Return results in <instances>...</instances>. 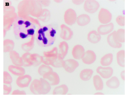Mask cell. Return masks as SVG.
<instances>
[{
    "label": "cell",
    "instance_id": "obj_30",
    "mask_svg": "<svg viewBox=\"0 0 125 97\" xmlns=\"http://www.w3.org/2000/svg\"><path fill=\"white\" fill-rule=\"evenodd\" d=\"M38 33L39 34H40L42 36V41L43 44L44 45H48L49 41L48 39L45 37V32L43 31L42 28H41L38 30Z\"/></svg>",
    "mask_w": 125,
    "mask_h": 97
},
{
    "label": "cell",
    "instance_id": "obj_12",
    "mask_svg": "<svg viewBox=\"0 0 125 97\" xmlns=\"http://www.w3.org/2000/svg\"><path fill=\"white\" fill-rule=\"evenodd\" d=\"M85 53V49L81 45H77L73 48L72 54L74 58L77 60H80L83 57Z\"/></svg>",
    "mask_w": 125,
    "mask_h": 97
},
{
    "label": "cell",
    "instance_id": "obj_24",
    "mask_svg": "<svg viewBox=\"0 0 125 97\" xmlns=\"http://www.w3.org/2000/svg\"><path fill=\"white\" fill-rule=\"evenodd\" d=\"M117 60L120 66L125 67V51L121 50L117 53Z\"/></svg>",
    "mask_w": 125,
    "mask_h": 97
},
{
    "label": "cell",
    "instance_id": "obj_1",
    "mask_svg": "<svg viewBox=\"0 0 125 97\" xmlns=\"http://www.w3.org/2000/svg\"><path fill=\"white\" fill-rule=\"evenodd\" d=\"M51 89V85L46 80L43 78L34 80L30 86V92L35 95L47 94Z\"/></svg>",
    "mask_w": 125,
    "mask_h": 97
},
{
    "label": "cell",
    "instance_id": "obj_39",
    "mask_svg": "<svg viewBox=\"0 0 125 97\" xmlns=\"http://www.w3.org/2000/svg\"><path fill=\"white\" fill-rule=\"evenodd\" d=\"M94 95H104L103 93H101V92H98L97 93H95L94 94Z\"/></svg>",
    "mask_w": 125,
    "mask_h": 97
},
{
    "label": "cell",
    "instance_id": "obj_22",
    "mask_svg": "<svg viewBox=\"0 0 125 97\" xmlns=\"http://www.w3.org/2000/svg\"><path fill=\"white\" fill-rule=\"evenodd\" d=\"M113 60V54L112 53H108L101 58L100 63L103 66H108L111 64Z\"/></svg>",
    "mask_w": 125,
    "mask_h": 97
},
{
    "label": "cell",
    "instance_id": "obj_20",
    "mask_svg": "<svg viewBox=\"0 0 125 97\" xmlns=\"http://www.w3.org/2000/svg\"><path fill=\"white\" fill-rule=\"evenodd\" d=\"M59 47L60 53L58 54V56L63 60L68 53L69 46L68 43L65 42H62L60 43Z\"/></svg>",
    "mask_w": 125,
    "mask_h": 97
},
{
    "label": "cell",
    "instance_id": "obj_38",
    "mask_svg": "<svg viewBox=\"0 0 125 97\" xmlns=\"http://www.w3.org/2000/svg\"><path fill=\"white\" fill-rule=\"evenodd\" d=\"M24 23V21H23L22 20H20L18 22V24H20V25H22L23 24V23Z\"/></svg>",
    "mask_w": 125,
    "mask_h": 97
},
{
    "label": "cell",
    "instance_id": "obj_11",
    "mask_svg": "<svg viewBox=\"0 0 125 97\" xmlns=\"http://www.w3.org/2000/svg\"><path fill=\"white\" fill-rule=\"evenodd\" d=\"M61 32L60 36L65 40H69L72 39L73 32L71 29L67 26L62 24L61 26Z\"/></svg>",
    "mask_w": 125,
    "mask_h": 97
},
{
    "label": "cell",
    "instance_id": "obj_26",
    "mask_svg": "<svg viewBox=\"0 0 125 97\" xmlns=\"http://www.w3.org/2000/svg\"><path fill=\"white\" fill-rule=\"evenodd\" d=\"M116 38L119 43H124L125 41V30L120 29L116 32Z\"/></svg>",
    "mask_w": 125,
    "mask_h": 97
},
{
    "label": "cell",
    "instance_id": "obj_27",
    "mask_svg": "<svg viewBox=\"0 0 125 97\" xmlns=\"http://www.w3.org/2000/svg\"><path fill=\"white\" fill-rule=\"evenodd\" d=\"M13 42L10 40H7L4 41V51L9 52L11 51L13 47Z\"/></svg>",
    "mask_w": 125,
    "mask_h": 97
},
{
    "label": "cell",
    "instance_id": "obj_2",
    "mask_svg": "<svg viewBox=\"0 0 125 97\" xmlns=\"http://www.w3.org/2000/svg\"><path fill=\"white\" fill-rule=\"evenodd\" d=\"M98 18L101 23L108 24L111 21L112 15L108 10L102 8L99 12Z\"/></svg>",
    "mask_w": 125,
    "mask_h": 97
},
{
    "label": "cell",
    "instance_id": "obj_16",
    "mask_svg": "<svg viewBox=\"0 0 125 97\" xmlns=\"http://www.w3.org/2000/svg\"><path fill=\"white\" fill-rule=\"evenodd\" d=\"M69 88L68 86L65 84H62L55 87L52 92L54 95H65L68 93Z\"/></svg>",
    "mask_w": 125,
    "mask_h": 97
},
{
    "label": "cell",
    "instance_id": "obj_19",
    "mask_svg": "<svg viewBox=\"0 0 125 97\" xmlns=\"http://www.w3.org/2000/svg\"><path fill=\"white\" fill-rule=\"evenodd\" d=\"M106 86L111 89L117 88L120 85L119 80L116 76L112 77L106 82Z\"/></svg>",
    "mask_w": 125,
    "mask_h": 97
},
{
    "label": "cell",
    "instance_id": "obj_35",
    "mask_svg": "<svg viewBox=\"0 0 125 97\" xmlns=\"http://www.w3.org/2000/svg\"><path fill=\"white\" fill-rule=\"evenodd\" d=\"M20 35L21 38H22V39H24V38H26L28 36V35L26 34H24L23 32H21L20 33Z\"/></svg>",
    "mask_w": 125,
    "mask_h": 97
},
{
    "label": "cell",
    "instance_id": "obj_4",
    "mask_svg": "<svg viewBox=\"0 0 125 97\" xmlns=\"http://www.w3.org/2000/svg\"><path fill=\"white\" fill-rule=\"evenodd\" d=\"M99 7V4L96 1L87 0L85 1L83 7L86 11L93 14L97 11Z\"/></svg>",
    "mask_w": 125,
    "mask_h": 97
},
{
    "label": "cell",
    "instance_id": "obj_8",
    "mask_svg": "<svg viewBox=\"0 0 125 97\" xmlns=\"http://www.w3.org/2000/svg\"><path fill=\"white\" fill-rule=\"evenodd\" d=\"M43 79H46L51 86L58 85L60 82V78L57 73L54 72H49L43 75Z\"/></svg>",
    "mask_w": 125,
    "mask_h": 97
},
{
    "label": "cell",
    "instance_id": "obj_3",
    "mask_svg": "<svg viewBox=\"0 0 125 97\" xmlns=\"http://www.w3.org/2000/svg\"><path fill=\"white\" fill-rule=\"evenodd\" d=\"M79 63L74 59H71L64 61L63 62L62 67L67 72L73 73L79 66Z\"/></svg>",
    "mask_w": 125,
    "mask_h": 97
},
{
    "label": "cell",
    "instance_id": "obj_25",
    "mask_svg": "<svg viewBox=\"0 0 125 97\" xmlns=\"http://www.w3.org/2000/svg\"><path fill=\"white\" fill-rule=\"evenodd\" d=\"M53 71L52 69L50 66L45 65H42L39 67L38 72L40 75L43 76L47 73Z\"/></svg>",
    "mask_w": 125,
    "mask_h": 97
},
{
    "label": "cell",
    "instance_id": "obj_9",
    "mask_svg": "<svg viewBox=\"0 0 125 97\" xmlns=\"http://www.w3.org/2000/svg\"><path fill=\"white\" fill-rule=\"evenodd\" d=\"M96 72L103 78L107 79L112 76L114 71L111 67H103L100 66L97 68Z\"/></svg>",
    "mask_w": 125,
    "mask_h": 97
},
{
    "label": "cell",
    "instance_id": "obj_18",
    "mask_svg": "<svg viewBox=\"0 0 125 97\" xmlns=\"http://www.w3.org/2000/svg\"><path fill=\"white\" fill-rule=\"evenodd\" d=\"M91 21V18L88 15L83 14L78 17L77 22L79 26H84L87 25Z\"/></svg>",
    "mask_w": 125,
    "mask_h": 97
},
{
    "label": "cell",
    "instance_id": "obj_28",
    "mask_svg": "<svg viewBox=\"0 0 125 97\" xmlns=\"http://www.w3.org/2000/svg\"><path fill=\"white\" fill-rule=\"evenodd\" d=\"M12 82L11 76L8 72L4 71L3 72V83L6 85H11Z\"/></svg>",
    "mask_w": 125,
    "mask_h": 97
},
{
    "label": "cell",
    "instance_id": "obj_31",
    "mask_svg": "<svg viewBox=\"0 0 125 97\" xmlns=\"http://www.w3.org/2000/svg\"><path fill=\"white\" fill-rule=\"evenodd\" d=\"M125 17L122 15H119L116 19V21L119 26H123L125 25Z\"/></svg>",
    "mask_w": 125,
    "mask_h": 97
},
{
    "label": "cell",
    "instance_id": "obj_23",
    "mask_svg": "<svg viewBox=\"0 0 125 97\" xmlns=\"http://www.w3.org/2000/svg\"><path fill=\"white\" fill-rule=\"evenodd\" d=\"M10 58L13 64L18 66L22 65V59L20 58V57L16 52L14 51H12L10 52Z\"/></svg>",
    "mask_w": 125,
    "mask_h": 97
},
{
    "label": "cell",
    "instance_id": "obj_14",
    "mask_svg": "<svg viewBox=\"0 0 125 97\" xmlns=\"http://www.w3.org/2000/svg\"><path fill=\"white\" fill-rule=\"evenodd\" d=\"M88 40L90 43H97L100 41L101 36L97 31L92 30L88 35Z\"/></svg>",
    "mask_w": 125,
    "mask_h": 97
},
{
    "label": "cell",
    "instance_id": "obj_6",
    "mask_svg": "<svg viewBox=\"0 0 125 97\" xmlns=\"http://www.w3.org/2000/svg\"><path fill=\"white\" fill-rule=\"evenodd\" d=\"M31 77L29 75H23L19 76L16 80V84L21 88H25L29 86L31 81Z\"/></svg>",
    "mask_w": 125,
    "mask_h": 97
},
{
    "label": "cell",
    "instance_id": "obj_36",
    "mask_svg": "<svg viewBox=\"0 0 125 97\" xmlns=\"http://www.w3.org/2000/svg\"><path fill=\"white\" fill-rule=\"evenodd\" d=\"M120 75H121L122 79L124 80H125V71H123L122 72Z\"/></svg>",
    "mask_w": 125,
    "mask_h": 97
},
{
    "label": "cell",
    "instance_id": "obj_21",
    "mask_svg": "<svg viewBox=\"0 0 125 97\" xmlns=\"http://www.w3.org/2000/svg\"><path fill=\"white\" fill-rule=\"evenodd\" d=\"M94 86L97 91H101L104 88L103 80L99 75H96L93 77Z\"/></svg>",
    "mask_w": 125,
    "mask_h": 97
},
{
    "label": "cell",
    "instance_id": "obj_34",
    "mask_svg": "<svg viewBox=\"0 0 125 97\" xmlns=\"http://www.w3.org/2000/svg\"><path fill=\"white\" fill-rule=\"evenodd\" d=\"M73 2L75 4L79 5L83 2V0H73Z\"/></svg>",
    "mask_w": 125,
    "mask_h": 97
},
{
    "label": "cell",
    "instance_id": "obj_32",
    "mask_svg": "<svg viewBox=\"0 0 125 97\" xmlns=\"http://www.w3.org/2000/svg\"><path fill=\"white\" fill-rule=\"evenodd\" d=\"M12 95H26V93L23 90L16 89L14 90L11 93Z\"/></svg>",
    "mask_w": 125,
    "mask_h": 97
},
{
    "label": "cell",
    "instance_id": "obj_7",
    "mask_svg": "<svg viewBox=\"0 0 125 97\" xmlns=\"http://www.w3.org/2000/svg\"><path fill=\"white\" fill-rule=\"evenodd\" d=\"M81 59L85 64L91 65L95 62L96 59V55L92 50H87L85 52Z\"/></svg>",
    "mask_w": 125,
    "mask_h": 97
},
{
    "label": "cell",
    "instance_id": "obj_15",
    "mask_svg": "<svg viewBox=\"0 0 125 97\" xmlns=\"http://www.w3.org/2000/svg\"><path fill=\"white\" fill-rule=\"evenodd\" d=\"M8 69L12 74L17 76L23 75L25 73V69L20 66L11 65L9 66Z\"/></svg>",
    "mask_w": 125,
    "mask_h": 97
},
{
    "label": "cell",
    "instance_id": "obj_5",
    "mask_svg": "<svg viewBox=\"0 0 125 97\" xmlns=\"http://www.w3.org/2000/svg\"><path fill=\"white\" fill-rule=\"evenodd\" d=\"M77 14L72 9L67 10L64 15V20L66 24L72 25L75 23L77 20Z\"/></svg>",
    "mask_w": 125,
    "mask_h": 97
},
{
    "label": "cell",
    "instance_id": "obj_37",
    "mask_svg": "<svg viewBox=\"0 0 125 97\" xmlns=\"http://www.w3.org/2000/svg\"><path fill=\"white\" fill-rule=\"evenodd\" d=\"M24 23L26 25V28L31 25V23L29 21H26L25 22H24Z\"/></svg>",
    "mask_w": 125,
    "mask_h": 97
},
{
    "label": "cell",
    "instance_id": "obj_13",
    "mask_svg": "<svg viewBox=\"0 0 125 97\" xmlns=\"http://www.w3.org/2000/svg\"><path fill=\"white\" fill-rule=\"evenodd\" d=\"M114 29V24L112 23L105 25H101L97 29L100 34L105 35L110 33Z\"/></svg>",
    "mask_w": 125,
    "mask_h": 97
},
{
    "label": "cell",
    "instance_id": "obj_33",
    "mask_svg": "<svg viewBox=\"0 0 125 97\" xmlns=\"http://www.w3.org/2000/svg\"><path fill=\"white\" fill-rule=\"evenodd\" d=\"M27 34L28 35H32L34 34V29H28L27 30Z\"/></svg>",
    "mask_w": 125,
    "mask_h": 97
},
{
    "label": "cell",
    "instance_id": "obj_40",
    "mask_svg": "<svg viewBox=\"0 0 125 97\" xmlns=\"http://www.w3.org/2000/svg\"><path fill=\"white\" fill-rule=\"evenodd\" d=\"M38 39L40 41H42V36L40 34H39V35L38 37Z\"/></svg>",
    "mask_w": 125,
    "mask_h": 97
},
{
    "label": "cell",
    "instance_id": "obj_29",
    "mask_svg": "<svg viewBox=\"0 0 125 97\" xmlns=\"http://www.w3.org/2000/svg\"><path fill=\"white\" fill-rule=\"evenodd\" d=\"M12 86L11 85H3V95H8L11 93L12 91Z\"/></svg>",
    "mask_w": 125,
    "mask_h": 97
},
{
    "label": "cell",
    "instance_id": "obj_17",
    "mask_svg": "<svg viewBox=\"0 0 125 97\" xmlns=\"http://www.w3.org/2000/svg\"><path fill=\"white\" fill-rule=\"evenodd\" d=\"M93 73V70L90 69H83L80 73V78L83 81H88L91 78Z\"/></svg>",
    "mask_w": 125,
    "mask_h": 97
},
{
    "label": "cell",
    "instance_id": "obj_10",
    "mask_svg": "<svg viewBox=\"0 0 125 97\" xmlns=\"http://www.w3.org/2000/svg\"><path fill=\"white\" fill-rule=\"evenodd\" d=\"M116 31H114L108 35L107 42L109 45L115 48H120L122 47V44L119 43L116 38Z\"/></svg>",
    "mask_w": 125,
    "mask_h": 97
}]
</instances>
